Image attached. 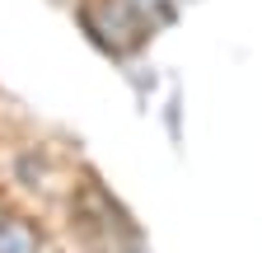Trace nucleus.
Wrapping results in <instances>:
<instances>
[{
	"label": "nucleus",
	"mask_w": 262,
	"mask_h": 253,
	"mask_svg": "<svg viewBox=\"0 0 262 253\" xmlns=\"http://www.w3.org/2000/svg\"><path fill=\"white\" fill-rule=\"evenodd\" d=\"M0 253H42L33 225L24 216H14L10 206H0Z\"/></svg>",
	"instance_id": "obj_2"
},
{
	"label": "nucleus",
	"mask_w": 262,
	"mask_h": 253,
	"mask_svg": "<svg viewBox=\"0 0 262 253\" xmlns=\"http://www.w3.org/2000/svg\"><path fill=\"white\" fill-rule=\"evenodd\" d=\"M75 230L84 239V253H145L136 225L103 187H84V197L75 206Z\"/></svg>",
	"instance_id": "obj_1"
}]
</instances>
